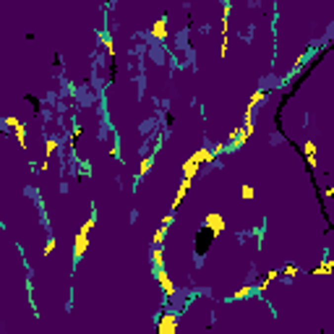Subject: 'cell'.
Listing matches in <instances>:
<instances>
[{"instance_id": "cell-1", "label": "cell", "mask_w": 334, "mask_h": 334, "mask_svg": "<svg viewBox=\"0 0 334 334\" xmlns=\"http://www.w3.org/2000/svg\"><path fill=\"white\" fill-rule=\"evenodd\" d=\"M207 243H211V233L207 235V230H201V233H199V253H204V248H207Z\"/></svg>"}]
</instances>
